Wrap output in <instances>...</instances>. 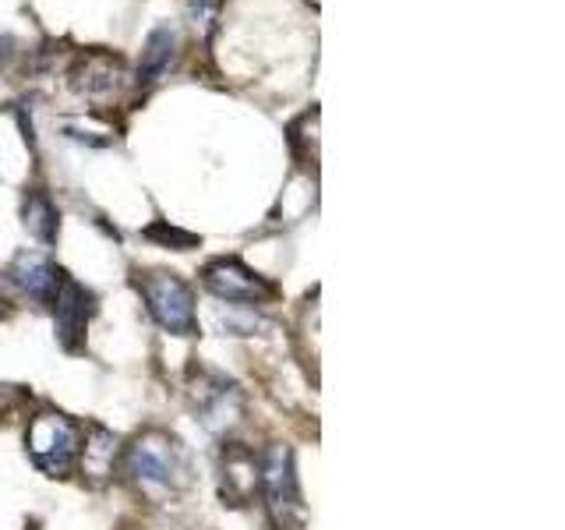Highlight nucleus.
I'll list each match as a JSON object with an SVG mask.
<instances>
[{"instance_id":"f257e3e1","label":"nucleus","mask_w":565,"mask_h":530,"mask_svg":"<svg viewBox=\"0 0 565 530\" xmlns=\"http://www.w3.org/2000/svg\"><path fill=\"white\" fill-rule=\"evenodd\" d=\"M124 467L135 477L138 488H146L152 495H177L191 485V467L188 453L177 438L167 432H146L135 438V446H128Z\"/></svg>"},{"instance_id":"f03ea898","label":"nucleus","mask_w":565,"mask_h":530,"mask_svg":"<svg viewBox=\"0 0 565 530\" xmlns=\"http://www.w3.org/2000/svg\"><path fill=\"white\" fill-rule=\"evenodd\" d=\"M25 449L32 464L50 477H64L71 467L78 464L82 453V428L71 417L57 411H43L29 421L25 432Z\"/></svg>"},{"instance_id":"7ed1b4c3","label":"nucleus","mask_w":565,"mask_h":530,"mask_svg":"<svg viewBox=\"0 0 565 530\" xmlns=\"http://www.w3.org/2000/svg\"><path fill=\"white\" fill-rule=\"evenodd\" d=\"M138 294L146 300V311L159 329L173 336L199 332V311H194V294L177 273H146L138 279Z\"/></svg>"},{"instance_id":"20e7f679","label":"nucleus","mask_w":565,"mask_h":530,"mask_svg":"<svg viewBox=\"0 0 565 530\" xmlns=\"http://www.w3.org/2000/svg\"><path fill=\"white\" fill-rule=\"evenodd\" d=\"M202 283L226 305H265L269 297H276V287L269 279H262L255 269H247L241 258H216L202 269Z\"/></svg>"},{"instance_id":"39448f33","label":"nucleus","mask_w":565,"mask_h":530,"mask_svg":"<svg viewBox=\"0 0 565 530\" xmlns=\"http://www.w3.org/2000/svg\"><path fill=\"white\" fill-rule=\"evenodd\" d=\"M258 485L265 491V499H269L273 517L282 527H290V520L305 512V506H300L297 474H294V453L287 446H273L258 459Z\"/></svg>"},{"instance_id":"423d86ee","label":"nucleus","mask_w":565,"mask_h":530,"mask_svg":"<svg viewBox=\"0 0 565 530\" xmlns=\"http://www.w3.org/2000/svg\"><path fill=\"white\" fill-rule=\"evenodd\" d=\"M50 308H53V322H57V343L67 353H82L85 350V326L96 311V297L88 294L82 283L64 276Z\"/></svg>"},{"instance_id":"0eeeda50","label":"nucleus","mask_w":565,"mask_h":530,"mask_svg":"<svg viewBox=\"0 0 565 530\" xmlns=\"http://www.w3.org/2000/svg\"><path fill=\"white\" fill-rule=\"evenodd\" d=\"M11 287H18L25 297H32L35 305H53V297H57V287L61 279L67 276L64 269H57L43 252H18L11 258V265L4 269Z\"/></svg>"},{"instance_id":"6e6552de","label":"nucleus","mask_w":565,"mask_h":530,"mask_svg":"<svg viewBox=\"0 0 565 530\" xmlns=\"http://www.w3.org/2000/svg\"><path fill=\"white\" fill-rule=\"evenodd\" d=\"M117 82H120V61L110 57V53H85V57L71 67V88L88 99L110 96Z\"/></svg>"},{"instance_id":"1a4fd4ad","label":"nucleus","mask_w":565,"mask_h":530,"mask_svg":"<svg viewBox=\"0 0 565 530\" xmlns=\"http://www.w3.org/2000/svg\"><path fill=\"white\" fill-rule=\"evenodd\" d=\"M258 488V459L244 446H226L223 449V499L234 506H244Z\"/></svg>"},{"instance_id":"9d476101","label":"nucleus","mask_w":565,"mask_h":530,"mask_svg":"<svg viewBox=\"0 0 565 530\" xmlns=\"http://www.w3.org/2000/svg\"><path fill=\"white\" fill-rule=\"evenodd\" d=\"M199 414L205 421V428L212 432H223L230 424L241 421V393L234 382H223V379H212V385L202 389L199 396Z\"/></svg>"},{"instance_id":"9b49d317","label":"nucleus","mask_w":565,"mask_h":530,"mask_svg":"<svg viewBox=\"0 0 565 530\" xmlns=\"http://www.w3.org/2000/svg\"><path fill=\"white\" fill-rule=\"evenodd\" d=\"M177 46H181L177 29H170V25L152 29L146 40V50H141V61H138V85H156L163 78L177 61Z\"/></svg>"},{"instance_id":"f8f14e48","label":"nucleus","mask_w":565,"mask_h":530,"mask_svg":"<svg viewBox=\"0 0 565 530\" xmlns=\"http://www.w3.org/2000/svg\"><path fill=\"white\" fill-rule=\"evenodd\" d=\"M22 223H25V230L40 244H53V241H57L61 216H57V205L50 202V194H43V191H32L29 194L25 205H22Z\"/></svg>"},{"instance_id":"ddd939ff","label":"nucleus","mask_w":565,"mask_h":530,"mask_svg":"<svg viewBox=\"0 0 565 530\" xmlns=\"http://www.w3.org/2000/svg\"><path fill=\"white\" fill-rule=\"evenodd\" d=\"M82 470L85 474H96V477H106L114 474V459H117V435L106 432V428H93V435L85 438L82 446Z\"/></svg>"},{"instance_id":"4468645a","label":"nucleus","mask_w":565,"mask_h":530,"mask_svg":"<svg viewBox=\"0 0 565 530\" xmlns=\"http://www.w3.org/2000/svg\"><path fill=\"white\" fill-rule=\"evenodd\" d=\"M188 18L202 40H212L223 18V0H188Z\"/></svg>"},{"instance_id":"2eb2a0df","label":"nucleus","mask_w":565,"mask_h":530,"mask_svg":"<svg viewBox=\"0 0 565 530\" xmlns=\"http://www.w3.org/2000/svg\"><path fill=\"white\" fill-rule=\"evenodd\" d=\"M146 237L163 241V244H177V252H188V247L199 244V237H194V234H184V230L167 226V223H156L152 230H146Z\"/></svg>"},{"instance_id":"dca6fc26","label":"nucleus","mask_w":565,"mask_h":530,"mask_svg":"<svg viewBox=\"0 0 565 530\" xmlns=\"http://www.w3.org/2000/svg\"><path fill=\"white\" fill-rule=\"evenodd\" d=\"M0 315H4V297H0Z\"/></svg>"}]
</instances>
